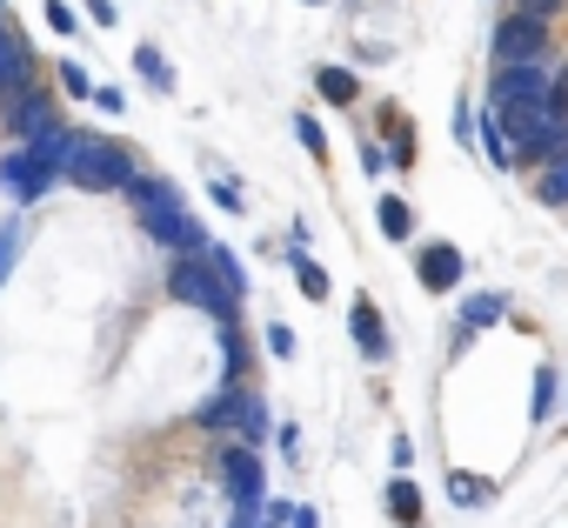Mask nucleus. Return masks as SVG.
Listing matches in <instances>:
<instances>
[{"label":"nucleus","instance_id":"1","mask_svg":"<svg viewBox=\"0 0 568 528\" xmlns=\"http://www.w3.org/2000/svg\"><path fill=\"white\" fill-rule=\"evenodd\" d=\"M128 201H134V214H141V234H148V241H161L168 254H207V227L187 214V201H181V187H174V181L141 174V181L128 187Z\"/></svg>","mask_w":568,"mask_h":528},{"label":"nucleus","instance_id":"2","mask_svg":"<svg viewBox=\"0 0 568 528\" xmlns=\"http://www.w3.org/2000/svg\"><path fill=\"white\" fill-rule=\"evenodd\" d=\"M74 148H81V134H74V128H48L41 141H21L8 161H0V187H8L21 207H34L54 181H68Z\"/></svg>","mask_w":568,"mask_h":528},{"label":"nucleus","instance_id":"3","mask_svg":"<svg viewBox=\"0 0 568 528\" xmlns=\"http://www.w3.org/2000/svg\"><path fill=\"white\" fill-rule=\"evenodd\" d=\"M488 114H515V108H548L568 114V61H521V68H495L488 74Z\"/></svg>","mask_w":568,"mask_h":528},{"label":"nucleus","instance_id":"4","mask_svg":"<svg viewBox=\"0 0 568 528\" xmlns=\"http://www.w3.org/2000/svg\"><path fill=\"white\" fill-rule=\"evenodd\" d=\"M68 181L88 187V194H128L141 181V154L114 134H81V148L68 161Z\"/></svg>","mask_w":568,"mask_h":528},{"label":"nucleus","instance_id":"5","mask_svg":"<svg viewBox=\"0 0 568 528\" xmlns=\"http://www.w3.org/2000/svg\"><path fill=\"white\" fill-rule=\"evenodd\" d=\"M168 295H174L181 308H201L214 328H234V322H241V302L214 282V268H207L201 254H174V261H168Z\"/></svg>","mask_w":568,"mask_h":528},{"label":"nucleus","instance_id":"6","mask_svg":"<svg viewBox=\"0 0 568 528\" xmlns=\"http://www.w3.org/2000/svg\"><path fill=\"white\" fill-rule=\"evenodd\" d=\"M521 61H555V28L508 8L488 34V68H521Z\"/></svg>","mask_w":568,"mask_h":528},{"label":"nucleus","instance_id":"7","mask_svg":"<svg viewBox=\"0 0 568 528\" xmlns=\"http://www.w3.org/2000/svg\"><path fill=\"white\" fill-rule=\"evenodd\" d=\"M221 488H227V501H234V515H241V521H261V508H267L261 448H247V441H227V448H221Z\"/></svg>","mask_w":568,"mask_h":528},{"label":"nucleus","instance_id":"8","mask_svg":"<svg viewBox=\"0 0 568 528\" xmlns=\"http://www.w3.org/2000/svg\"><path fill=\"white\" fill-rule=\"evenodd\" d=\"M462 275H468V254L455 241H415V282L428 295H455Z\"/></svg>","mask_w":568,"mask_h":528},{"label":"nucleus","instance_id":"9","mask_svg":"<svg viewBox=\"0 0 568 528\" xmlns=\"http://www.w3.org/2000/svg\"><path fill=\"white\" fill-rule=\"evenodd\" d=\"M41 81H34V54H28V41H21V28L0 14V108H14L21 94H34Z\"/></svg>","mask_w":568,"mask_h":528},{"label":"nucleus","instance_id":"10","mask_svg":"<svg viewBox=\"0 0 568 528\" xmlns=\"http://www.w3.org/2000/svg\"><path fill=\"white\" fill-rule=\"evenodd\" d=\"M348 335H355V348H362V362H368V368H382V362L395 355V342H388V328H382L375 295H355V302H348Z\"/></svg>","mask_w":568,"mask_h":528},{"label":"nucleus","instance_id":"11","mask_svg":"<svg viewBox=\"0 0 568 528\" xmlns=\"http://www.w3.org/2000/svg\"><path fill=\"white\" fill-rule=\"evenodd\" d=\"M501 315H508V295H468V302H462V315H455V348H468V335L495 328Z\"/></svg>","mask_w":568,"mask_h":528},{"label":"nucleus","instance_id":"12","mask_svg":"<svg viewBox=\"0 0 568 528\" xmlns=\"http://www.w3.org/2000/svg\"><path fill=\"white\" fill-rule=\"evenodd\" d=\"M315 94H322L328 108H362V74H355V68H335V61H322V68H315Z\"/></svg>","mask_w":568,"mask_h":528},{"label":"nucleus","instance_id":"13","mask_svg":"<svg viewBox=\"0 0 568 528\" xmlns=\"http://www.w3.org/2000/svg\"><path fill=\"white\" fill-rule=\"evenodd\" d=\"M8 121H14V134H21V141H41L48 128H61V114L48 108V94H41V88H34V94H21V101L8 108Z\"/></svg>","mask_w":568,"mask_h":528},{"label":"nucleus","instance_id":"14","mask_svg":"<svg viewBox=\"0 0 568 528\" xmlns=\"http://www.w3.org/2000/svg\"><path fill=\"white\" fill-rule=\"evenodd\" d=\"M274 435V422H267V402H261V388H241V408H234V435L227 441H247V448H261Z\"/></svg>","mask_w":568,"mask_h":528},{"label":"nucleus","instance_id":"15","mask_svg":"<svg viewBox=\"0 0 568 528\" xmlns=\"http://www.w3.org/2000/svg\"><path fill=\"white\" fill-rule=\"evenodd\" d=\"M382 508H388V521H395V528H422V488H415L408 475L382 481Z\"/></svg>","mask_w":568,"mask_h":528},{"label":"nucleus","instance_id":"16","mask_svg":"<svg viewBox=\"0 0 568 528\" xmlns=\"http://www.w3.org/2000/svg\"><path fill=\"white\" fill-rule=\"evenodd\" d=\"M234 408H241V388H214V395L194 408V428H207V435H234Z\"/></svg>","mask_w":568,"mask_h":528},{"label":"nucleus","instance_id":"17","mask_svg":"<svg viewBox=\"0 0 568 528\" xmlns=\"http://www.w3.org/2000/svg\"><path fill=\"white\" fill-rule=\"evenodd\" d=\"M201 261H207V268H214V282H221V288H227L234 302H247V268H241V254H234V247L207 241V254H201Z\"/></svg>","mask_w":568,"mask_h":528},{"label":"nucleus","instance_id":"18","mask_svg":"<svg viewBox=\"0 0 568 528\" xmlns=\"http://www.w3.org/2000/svg\"><path fill=\"white\" fill-rule=\"evenodd\" d=\"M288 268H295V288H302V302H328V295H335L328 268H322V261H315L308 247H295V254H288Z\"/></svg>","mask_w":568,"mask_h":528},{"label":"nucleus","instance_id":"19","mask_svg":"<svg viewBox=\"0 0 568 528\" xmlns=\"http://www.w3.org/2000/svg\"><path fill=\"white\" fill-rule=\"evenodd\" d=\"M448 501H455V508H488V501H495V481L475 475V468H448Z\"/></svg>","mask_w":568,"mask_h":528},{"label":"nucleus","instance_id":"20","mask_svg":"<svg viewBox=\"0 0 568 528\" xmlns=\"http://www.w3.org/2000/svg\"><path fill=\"white\" fill-rule=\"evenodd\" d=\"M475 134H481V154H488V167H501V174H515L521 161H515V148H508V134H501V121L481 108V121H475Z\"/></svg>","mask_w":568,"mask_h":528},{"label":"nucleus","instance_id":"21","mask_svg":"<svg viewBox=\"0 0 568 528\" xmlns=\"http://www.w3.org/2000/svg\"><path fill=\"white\" fill-rule=\"evenodd\" d=\"M375 227H382L388 241H415V207H408L402 194H382V201H375Z\"/></svg>","mask_w":568,"mask_h":528},{"label":"nucleus","instance_id":"22","mask_svg":"<svg viewBox=\"0 0 568 528\" xmlns=\"http://www.w3.org/2000/svg\"><path fill=\"white\" fill-rule=\"evenodd\" d=\"M221 388H247V342H241V322L221 328Z\"/></svg>","mask_w":568,"mask_h":528},{"label":"nucleus","instance_id":"23","mask_svg":"<svg viewBox=\"0 0 568 528\" xmlns=\"http://www.w3.org/2000/svg\"><path fill=\"white\" fill-rule=\"evenodd\" d=\"M555 395H561V375H555V368H535V388H528V415H535V428L555 422Z\"/></svg>","mask_w":568,"mask_h":528},{"label":"nucleus","instance_id":"24","mask_svg":"<svg viewBox=\"0 0 568 528\" xmlns=\"http://www.w3.org/2000/svg\"><path fill=\"white\" fill-rule=\"evenodd\" d=\"M528 187H535V201H541V207H568V161H548Z\"/></svg>","mask_w":568,"mask_h":528},{"label":"nucleus","instance_id":"25","mask_svg":"<svg viewBox=\"0 0 568 528\" xmlns=\"http://www.w3.org/2000/svg\"><path fill=\"white\" fill-rule=\"evenodd\" d=\"M134 68H141V81H148L154 94H174V68L161 61V48H148V41H141V48H134Z\"/></svg>","mask_w":568,"mask_h":528},{"label":"nucleus","instance_id":"26","mask_svg":"<svg viewBox=\"0 0 568 528\" xmlns=\"http://www.w3.org/2000/svg\"><path fill=\"white\" fill-rule=\"evenodd\" d=\"M382 128H388V161L395 167H415V128L402 114H382Z\"/></svg>","mask_w":568,"mask_h":528},{"label":"nucleus","instance_id":"27","mask_svg":"<svg viewBox=\"0 0 568 528\" xmlns=\"http://www.w3.org/2000/svg\"><path fill=\"white\" fill-rule=\"evenodd\" d=\"M14 261H21V214H8V221H0V282L14 275Z\"/></svg>","mask_w":568,"mask_h":528},{"label":"nucleus","instance_id":"28","mask_svg":"<svg viewBox=\"0 0 568 528\" xmlns=\"http://www.w3.org/2000/svg\"><path fill=\"white\" fill-rule=\"evenodd\" d=\"M295 141H302L315 161H328V128H322L315 114H295Z\"/></svg>","mask_w":568,"mask_h":528},{"label":"nucleus","instance_id":"29","mask_svg":"<svg viewBox=\"0 0 568 528\" xmlns=\"http://www.w3.org/2000/svg\"><path fill=\"white\" fill-rule=\"evenodd\" d=\"M61 88H68L74 101H94V88H101V81H88V68H81V61H61Z\"/></svg>","mask_w":568,"mask_h":528},{"label":"nucleus","instance_id":"30","mask_svg":"<svg viewBox=\"0 0 568 528\" xmlns=\"http://www.w3.org/2000/svg\"><path fill=\"white\" fill-rule=\"evenodd\" d=\"M267 355L274 362H295V328L288 322H267Z\"/></svg>","mask_w":568,"mask_h":528},{"label":"nucleus","instance_id":"31","mask_svg":"<svg viewBox=\"0 0 568 528\" xmlns=\"http://www.w3.org/2000/svg\"><path fill=\"white\" fill-rule=\"evenodd\" d=\"M515 14H535V21H548V28H555V21L568 14V0H515Z\"/></svg>","mask_w":568,"mask_h":528},{"label":"nucleus","instance_id":"32","mask_svg":"<svg viewBox=\"0 0 568 528\" xmlns=\"http://www.w3.org/2000/svg\"><path fill=\"white\" fill-rule=\"evenodd\" d=\"M207 194H214V207H221V214H241V207H247V201H241V187H234V181H221V174L207 181Z\"/></svg>","mask_w":568,"mask_h":528},{"label":"nucleus","instance_id":"33","mask_svg":"<svg viewBox=\"0 0 568 528\" xmlns=\"http://www.w3.org/2000/svg\"><path fill=\"white\" fill-rule=\"evenodd\" d=\"M48 28L54 34H81V14L68 8V0H48Z\"/></svg>","mask_w":568,"mask_h":528},{"label":"nucleus","instance_id":"34","mask_svg":"<svg viewBox=\"0 0 568 528\" xmlns=\"http://www.w3.org/2000/svg\"><path fill=\"white\" fill-rule=\"evenodd\" d=\"M94 108H101V114H128V94H121L114 81H101V88H94Z\"/></svg>","mask_w":568,"mask_h":528},{"label":"nucleus","instance_id":"35","mask_svg":"<svg viewBox=\"0 0 568 528\" xmlns=\"http://www.w3.org/2000/svg\"><path fill=\"white\" fill-rule=\"evenodd\" d=\"M362 167H368V174H375V181H382V174H388V167H395V161H388V148H382V141H368V148H362Z\"/></svg>","mask_w":568,"mask_h":528},{"label":"nucleus","instance_id":"36","mask_svg":"<svg viewBox=\"0 0 568 528\" xmlns=\"http://www.w3.org/2000/svg\"><path fill=\"white\" fill-rule=\"evenodd\" d=\"M388 455H395V475H408V461H415V441H408V435H395V441H388Z\"/></svg>","mask_w":568,"mask_h":528},{"label":"nucleus","instance_id":"37","mask_svg":"<svg viewBox=\"0 0 568 528\" xmlns=\"http://www.w3.org/2000/svg\"><path fill=\"white\" fill-rule=\"evenodd\" d=\"M88 21H94V28H114V21H121L114 0H88Z\"/></svg>","mask_w":568,"mask_h":528},{"label":"nucleus","instance_id":"38","mask_svg":"<svg viewBox=\"0 0 568 528\" xmlns=\"http://www.w3.org/2000/svg\"><path fill=\"white\" fill-rule=\"evenodd\" d=\"M274 435H281V455H288V461H302V435H295V428H288V422H281V428H274Z\"/></svg>","mask_w":568,"mask_h":528},{"label":"nucleus","instance_id":"39","mask_svg":"<svg viewBox=\"0 0 568 528\" xmlns=\"http://www.w3.org/2000/svg\"><path fill=\"white\" fill-rule=\"evenodd\" d=\"M288 528H322V515H315L308 501H295V515H288Z\"/></svg>","mask_w":568,"mask_h":528},{"label":"nucleus","instance_id":"40","mask_svg":"<svg viewBox=\"0 0 568 528\" xmlns=\"http://www.w3.org/2000/svg\"><path fill=\"white\" fill-rule=\"evenodd\" d=\"M302 8H328V0H302Z\"/></svg>","mask_w":568,"mask_h":528},{"label":"nucleus","instance_id":"41","mask_svg":"<svg viewBox=\"0 0 568 528\" xmlns=\"http://www.w3.org/2000/svg\"><path fill=\"white\" fill-rule=\"evenodd\" d=\"M261 528H267V521H261Z\"/></svg>","mask_w":568,"mask_h":528}]
</instances>
